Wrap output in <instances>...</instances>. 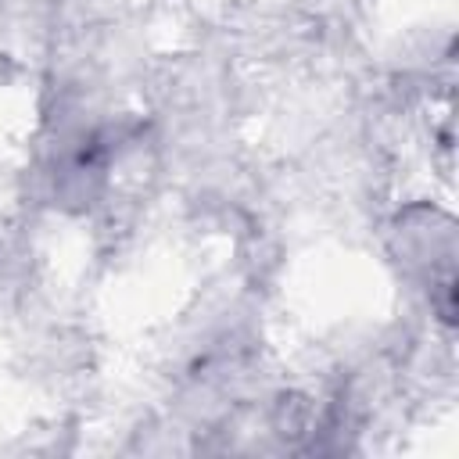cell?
I'll return each instance as SVG.
<instances>
[{
    "label": "cell",
    "instance_id": "1",
    "mask_svg": "<svg viewBox=\"0 0 459 459\" xmlns=\"http://www.w3.org/2000/svg\"><path fill=\"white\" fill-rule=\"evenodd\" d=\"M394 237H398L402 258L412 269L427 273L441 319H452V298H455V269H452L455 233H452V219L427 208V204H416V208H405L398 215Z\"/></svg>",
    "mask_w": 459,
    "mask_h": 459
}]
</instances>
